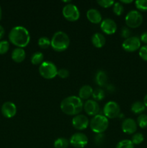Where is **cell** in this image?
<instances>
[{
	"label": "cell",
	"mask_w": 147,
	"mask_h": 148,
	"mask_svg": "<svg viewBox=\"0 0 147 148\" xmlns=\"http://www.w3.org/2000/svg\"><path fill=\"white\" fill-rule=\"evenodd\" d=\"M141 42L140 38L137 36H131L125 39L122 43V47L126 52H134L140 49L141 47Z\"/></svg>",
	"instance_id": "cell-9"
},
{
	"label": "cell",
	"mask_w": 147,
	"mask_h": 148,
	"mask_svg": "<svg viewBox=\"0 0 147 148\" xmlns=\"http://www.w3.org/2000/svg\"><path fill=\"white\" fill-rule=\"evenodd\" d=\"M69 140L64 137H59L53 143L55 148H68L69 145Z\"/></svg>",
	"instance_id": "cell-23"
},
{
	"label": "cell",
	"mask_w": 147,
	"mask_h": 148,
	"mask_svg": "<svg viewBox=\"0 0 147 148\" xmlns=\"http://www.w3.org/2000/svg\"><path fill=\"white\" fill-rule=\"evenodd\" d=\"M137 125L141 129L147 127V115L146 114H140L137 118Z\"/></svg>",
	"instance_id": "cell-25"
},
{
	"label": "cell",
	"mask_w": 147,
	"mask_h": 148,
	"mask_svg": "<svg viewBox=\"0 0 147 148\" xmlns=\"http://www.w3.org/2000/svg\"><path fill=\"white\" fill-rule=\"evenodd\" d=\"M93 89L91 86L88 85H83L79 90V97L82 100H89L91 96H92Z\"/></svg>",
	"instance_id": "cell-20"
},
{
	"label": "cell",
	"mask_w": 147,
	"mask_h": 148,
	"mask_svg": "<svg viewBox=\"0 0 147 148\" xmlns=\"http://www.w3.org/2000/svg\"><path fill=\"white\" fill-rule=\"evenodd\" d=\"M146 106L144 102L141 101H135L131 106V110L135 114H142V113L145 111Z\"/></svg>",
	"instance_id": "cell-21"
},
{
	"label": "cell",
	"mask_w": 147,
	"mask_h": 148,
	"mask_svg": "<svg viewBox=\"0 0 147 148\" xmlns=\"http://www.w3.org/2000/svg\"><path fill=\"white\" fill-rule=\"evenodd\" d=\"M107 89H108V90L109 91V92H112L113 91H115V87L113 86V85H107Z\"/></svg>",
	"instance_id": "cell-38"
},
{
	"label": "cell",
	"mask_w": 147,
	"mask_h": 148,
	"mask_svg": "<svg viewBox=\"0 0 147 148\" xmlns=\"http://www.w3.org/2000/svg\"><path fill=\"white\" fill-rule=\"evenodd\" d=\"M10 41L17 48L26 47L30 41V35L27 28L23 26H16L9 33Z\"/></svg>",
	"instance_id": "cell-2"
},
{
	"label": "cell",
	"mask_w": 147,
	"mask_h": 148,
	"mask_svg": "<svg viewBox=\"0 0 147 148\" xmlns=\"http://www.w3.org/2000/svg\"><path fill=\"white\" fill-rule=\"evenodd\" d=\"M144 105H145L146 108H147V93H146V95L145 96H144Z\"/></svg>",
	"instance_id": "cell-41"
},
{
	"label": "cell",
	"mask_w": 147,
	"mask_h": 148,
	"mask_svg": "<svg viewBox=\"0 0 147 148\" xmlns=\"http://www.w3.org/2000/svg\"><path fill=\"white\" fill-rule=\"evenodd\" d=\"M84 103L79 96L71 95L66 97L60 104V108L63 114L69 116H76L83 110Z\"/></svg>",
	"instance_id": "cell-1"
},
{
	"label": "cell",
	"mask_w": 147,
	"mask_h": 148,
	"mask_svg": "<svg viewBox=\"0 0 147 148\" xmlns=\"http://www.w3.org/2000/svg\"><path fill=\"white\" fill-rule=\"evenodd\" d=\"M69 143L75 148H84L87 145L88 137L84 133L76 132L70 137Z\"/></svg>",
	"instance_id": "cell-10"
},
{
	"label": "cell",
	"mask_w": 147,
	"mask_h": 148,
	"mask_svg": "<svg viewBox=\"0 0 147 148\" xmlns=\"http://www.w3.org/2000/svg\"><path fill=\"white\" fill-rule=\"evenodd\" d=\"M12 59L16 63H21L25 59V51L22 48H16L12 52Z\"/></svg>",
	"instance_id": "cell-17"
},
{
	"label": "cell",
	"mask_w": 147,
	"mask_h": 148,
	"mask_svg": "<svg viewBox=\"0 0 147 148\" xmlns=\"http://www.w3.org/2000/svg\"><path fill=\"white\" fill-rule=\"evenodd\" d=\"M37 44L41 49H46L50 46V40L47 37H41L38 39Z\"/></svg>",
	"instance_id": "cell-28"
},
{
	"label": "cell",
	"mask_w": 147,
	"mask_h": 148,
	"mask_svg": "<svg viewBox=\"0 0 147 148\" xmlns=\"http://www.w3.org/2000/svg\"><path fill=\"white\" fill-rule=\"evenodd\" d=\"M4 33H5V31H4V29L2 26L0 25V39H1L4 36Z\"/></svg>",
	"instance_id": "cell-39"
},
{
	"label": "cell",
	"mask_w": 147,
	"mask_h": 148,
	"mask_svg": "<svg viewBox=\"0 0 147 148\" xmlns=\"http://www.w3.org/2000/svg\"><path fill=\"white\" fill-rule=\"evenodd\" d=\"M138 54L143 60L147 62V45L143 46L140 48Z\"/></svg>",
	"instance_id": "cell-34"
},
{
	"label": "cell",
	"mask_w": 147,
	"mask_h": 148,
	"mask_svg": "<svg viewBox=\"0 0 147 148\" xmlns=\"http://www.w3.org/2000/svg\"><path fill=\"white\" fill-rule=\"evenodd\" d=\"M100 28L105 34L112 35L116 32L117 24L112 19H104L100 23Z\"/></svg>",
	"instance_id": "cell-12"
},
{
	"label": "cell",
	"mask_w": 147,
	"mask_h": 148,
	"mask_svg": "<svg viewBox=\"0 0 147 148\" xmlns=\"http://www.w3.org/2000/svg\"><path fill=\"white\" fill-rule=\"evenodd\" d=\"M63 17L69 22L77 21L80 17V12L76 5L68 4L63 7L62 10Z\"/></svg>",
	"instance_id": "cell-7"
},
{
	"label": "cell",
	"mask_w": 147,
	"mask_h": 148,
	"mask_svg": "<svg viewBox=\"0 0 147 148\" xmlns=\"http://www.w3.org/2000/svg\"><path fill=\"white\" fill-rule=\"evenodd\" d=\"M143 16L140 12L137 10H131L127 13L125 21L126 25L129 28H137L141 25L143 23Z\"/></svg>",
	"instance_id": "cell-6"
},
{
	"label": "cell",
	"mask_w": 147,
	"mask_h": 148,
	"mask_svg": "<svg viewBox=\"0 0 147 148\" xmlns=\"http://www.w3.org/2000/svg\"><path fill=\"white\" fill-rule=\"evenodd\" d=\"M108 77L106 72L103 70H99L95 75V82L99 87H105L108 85Z\"/></svg>",
	"instance_id": "cell-19"
},
{
	"label": "cell",
	"mask_w": 147,
	"mask_h": 148,
	"mask_svg": "<svg viewBox=\"0 0 147 148\" xmlns=\"http://www.w3.org/2000/svg\"><path fill=\"white\" fill-rule=\"evenodd\" d=\"M105 97V92L101 88H97L95 90H93L92 93V98L96 101H100L103 100Z\"/></svg>",
	"instance_id": "cell-24"
},
{
	"label": "cell",
	"mask_w": 147,
	"mask_h": 148,
	"mask_svg": "<svg viewBox=\"0 0 147 148\" xmlns=\"http://www.w3.org/2000/svg\"><path fill=\"white\" fill-rule=\"evenodd\" d=\"M109 126L108 119L102 114H97L89 121V127L92 131L96 134H102L107 130Z\"/></svg>",
	"instance_id": "cell-4"
},
{
	"label": "cell",
	"mask_w": 147,
	"mask_h": 148,
	"mask_svg": "<svg viewBox=\"0 0 147 148\" xmlns=\"http://www.w3.org/2000/svg\"><path fill=\"white\" fill-rule=\"evenodd\" d=\"M112 11L115 15H121L124 12L123 5L120 2H115V4L112 6Z\"/></svg>",
	"instance_id": "cell-26"
},
{
	"label": "cell",
	"mask_w": 147,
	"mask_h": 148,
	"mask_svg": "<svg viewBox=\"0 0 147 148\" xmlns=\"http://www.w3.org/2000/svg\"><path fill=\"white\" fill-rule=\"evenodd\" d=\"M115 148H134V145L130 140H122L118 142Z\"/></svg>",
	"instance_id": "cell-27"
},
{
	"label": "cell",
	"mask_w": 147,
	"mask_h": 148,
	"mask_svg": "<svg viewBox=\"0 0 147 148\" xmlns=\"http://www.w3.org/2000/svg\"><path fill=\"white\" fill-rule=\"evenodd\" d=\"M120 2L121 3V4H131V3H132L133 2V1L132 0H128V1H127V0H122V1H120Z\"/></svg>",
	"instance_id": "cell-40"
},
{
	"label": "cell",
	"mask_w": 147,
	"mask_h": 148,
	"mask_svg": "<svg viewBox=\"0 0 147 148\" xmlns=\"http://www.w3.org/2000/svg\"><path fill=\"white\" fill-rule=\"evenodd\" d=\"M83 109L84 110L85 113L87 115L95 116L99 114L100 108H99V104L96 101L89 99L84 103Z\"/></svg>",
	"instance_id": "cell-13"
},
{
	"label": "cell",
	"mask_w": 147,
	"mask_h": 148,
	"mask_svg": "<svg viewBox=\"0 0 147 148\" xmlns=\"http://www.w3.org/2000/svg\"><path fill=\"white\" fill-rule=\"evenodd\" d=\"M72 126L78 130H86L89 126V121L86 116L78 114L72 119Z\"/></svg>",
	"instance_id": "cell-11"
},
{
	"label": "cell",
	"mask_w": 147,
	"mask_h": 148,
	"mask_svg": "<svg viewBox=\"0 0 147 148\" xmlns=\"http://www.w3.org/2000/svg\"><path fill=\"white\" fill-rule=\"evenodd\" d=\"M1 15H2V12H1V7H0V20H1Z\"/></svg>",
	"instance_id": "cell-42"
},
{
	"label": "cell",
	"mask_w": 147,
	"mask_h": 148,
	"mask_svg": "<svg viewBox=\"0 0 147 148\" xmlns=\"http://www.w3.org/2000/svg\"><path fill=\"white\" fill-rule=\"evenodd\" d=\"M105 140V136L103 133L102 134H96L95 137V143L97 145H102L104 144Z\"/></svg>",
	"instance_id": "cell-33"
},
{
	"label": "cell",
	"mask_w": 147,
	"mask_h": 148,
	"mask_svg": "<svg viewBox=\"0 0 147 148\" xmlns=\"http://www.w3.org/2000/svg\"><path fill=\"white\" fill-rule=\"evenodd\" d=\"M135 5L137 10L139 11H147V0H137L135 1Z\"/></svg>",
	"instance_id": "cell-30"
},
{
	"label": "cell",
	"mask_w": 147,
	"mask_h": 148,
	"mask_svg": "<svg viewBox=\"0 0 147 148\" xmlns=\"http://www.w3.org/2000/svg\"><path fill=\"white\" fill-rule=\"evenodd\" d=\"M70 39L69 36L63 31H58L53 34L50 40V46L56 52H63L69 48Z\"/></svg>",
	"instance_id": "cell-3"
},
{
	"label": "cell",
	"mask_w": 147,
	"mask_h": 148,
	"mask_svg": "<svg viewBox=\"0 0 147 148\" xmlns=\"http://www.w3.org/2000/svg\"><path fill=\"white\" fill-rule=\"evenodd\" d=\"M43 59H44L43 53L41 52L37 51L32 55L30 62L33 65H40L43 62Z\"/></svg>",
	"instance_id": "cell-22"
},
{
	"label": "cell",
	"mask_w": 147,
	"mask_h": 148,
	"mask_svg": "<svg viewBox=\"0 0 147 148\" xmlns=\"http://www.w3.org/2000/svg\"><path fill=\"white\" fill-rule=\"evenodd\" d=\"M137 123L134 119L128 118L124 119L122 121L121 128L122 132L127 134H135L137 131Z\"/></svg>",
	"instance_id": "cell-15"
},
{
	"label": "cell",
	"mask_w": 147,
	"mask_h": 148,
	"mask_svg": "<svg viewBox=\"0 0 147 148\" xmlns=\"http://www.w3.org/2000/svg\"><path fill=\"white\" fill-rule=\"evenodd\" d=\"M144 135L140 132H137L133 134V135L132 136V139H131V142L133 143V144L136 145L141 144L144 142Z\"/></svg>",
	"instance_id": "cell-29"
},
{
	"label": "cell",
	"mask_w": 147,
	"mask_h": 148,
	"mask_svg": "<svg viewBox=\"0 0 147 148\" xmlns=\"http://www.w3.org/2000/svg\"><path fill=\"white\" fill-rule=\"evenodd\" d=\"M10 49V43L7 40H0V54H5Z\"/></svg>",
	"instance_id": "cell-31"
},
{
	"label": "cell",
	"mask_w": 147,
	"mask_h": 148,
	"mask_svg": "<svg viewBox=\"0 0 147 148\" xmlns=\"http://www.w3.org/2000/svg\"><path fill=\"white\" fill-rule=\"evenodd\" d=\"M131 31L130 30L129 27H123L121 30V36H122L123 38L127 39L128 38L131 37Z\"/></svg>",
	"instance_id": "cell-36"
},
{
	"label": "cell",
	"mask_w": 147,
	"mask_h": 148,
	"mask_svg": "<svg viewBox=\"0 0 147 148\" xmlns=\"http://www.w3.org/2000/svg\"><path fill=\"white\" fill-rule=\"evenodd\" d=\"M57 75L60 78L62 79H66L69 76V72L66 69H58Z\"/></svg>",
	"instance_id": "cell-35"
},
{
	"label": "cell",
	"mask_w": 147,
	"mask_h": 148,
	"mask_svg": "<svg viewBox=\"0 0 147 148\" xmlns=\"http://www.w3.org/2000/svg\"><path fill=\"white\" fill-rule=\"evenodd\" d=\"M58 69L51 62L46 61L39 66V73L42 77L46 79H53L57 76Z\"/></svg>",
	"instance_id": "cell-5"
},
{
	"label": "cell",
	"mask_w": 147,
	"mask_h": 148,
	"mask_svg": "<svg viewBox=\"0 0 147 148\" xmlns=\"http://www.w3.org/2000/svg\"><path fill=\"white\" fill-rule=\"evenodd\" d=\"M140 40H141V42H143V43H146L147 45V31L144 32L141 34V37H140Z\"/></svg>",
	"instance_id": "cell-37"
},
{
	"label": "cell",
	"mask_w": 147,
	"mask_h": 148,
	"mask_svg": "<svg viewBox=\"0 0 147 148\" xmlns=\"http://www.w3.org/2000/svg\"><path fill=\"white\" fill-rule=\"evenodd\" d=\"M86 17L88 20L93 24H99L102 21V14L96 9H89L87 10Z\"/></svg>",
	"instance_id": "cell-16"
},
{
	"label": "cell",
	"mask_w": 147,
	"mask_h": 148,
	"mask_svg": "<svg viewBox=\"0 0 147 148\" xmlns=\"http://www.w3.org/2000/svg\"><path fill=\"white\" fill-rule=\"evenodd\" d=\"M97 3L103 8H108L113 6L115 1L112 0H99V1H97Z\"/></svg>",
	"instance_id": "cell-32"
},
{
	"label": "cell",
	"mask_w": 147,
	"mask_h": 148,
	"mask_svg": "<svg viewBox=\"0 0 147 148\" xmlns=\"http://www.w3.org/2000/svg\"><path fill=\"white\" fill-rule=\"evenodd\" d=\"M1 111L2 115L5 118H13L17 114V106L14 103L11 102V101H7L3 103Z\"/></svg>",
	"instance_id": "cell-14"
},
{
	"label": "cell",
	"mask_w": 147,
	"mask_h": 148,
	"mask_svg": "<svg viewBox=\"0 0 147 148\" xmlns=\"http://www.w3.org/2000/svg\"><path fill=\"white\" fill-rule=\"evenodd\" d=\"M120 114V107L115 101H109L103 108V115L108 119H115Z\"/></svg>",
	"instance_id": "cell-8"
},
{
	"label": "cell",
	"mask_w": 147,
	"mask_h": 148,
	"mask_svg": "<svg viewBox=\"0 0 147 148\" xmlns=\"http://www.w3.org/2000/svg\"><path fill=\"white\" fill-rule=\"evenodd\" d=\"M91 41H92V45H93L95 48L100 49V48H102L105 46V42H106V39H105V36H104L102 33H96L92 36Z\"/></svg>",
	"instance_id": "cell-18"
}]
</instances>
